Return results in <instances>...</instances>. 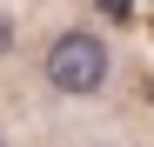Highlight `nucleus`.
Segmentation results:
<instances>
[{"label":"nucleus","instance_id":"1","mask_svg":"<svg viewBox=\"0 0 154 147\" xmlns=\"http://www.w3.org/2000/svg\"><path fill=\"white\" fill-rule=\"evenodd\" d=\"M47 80H54L60 94H94L100 80H107V47H100L94 34H60L54 47H47Z\"/></svg>","mask_w":154,"mask_h":147},{"label":"nucleus","instance_id":"2","mask_svg":"<svg viewBox=\"0 0 154 147\" xmlns=\"http://www.w3.org/2000/svg\"><path fill=\"white\" fill-rule=\"evenodd\" d=\"M0 54H14V20L0 14Z\"/></svg>","mask_w":154,"mask_h":147}]
</instances>
